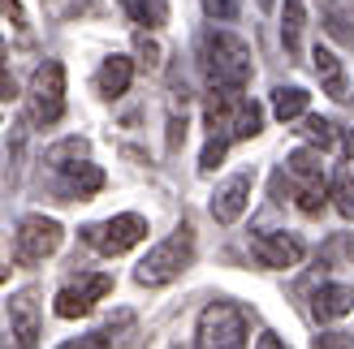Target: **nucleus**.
I'll list each match as a JSON object with an SVG mask.
<instances>
[{
  "label": "nucleus",
  "instance_id": "f257e3e1",
  "mask_svg": "<svg viewBox=\"0 0 354 349\" xmlns=\"http://www.w3.org/2000/svg\"><path fill=\"white\" fill-rule=\"evenodd\" d=\"M203 69L212 91H242L251 82V48H246L234 30H207L203 34Z\"/></svg>",
  "mask_w": 354,
  "mask_h": 349
},
{
  "label": "nucleus",
  "instance_id": "f03ea898",
  "mask_svg": "<svg viewBox=\"0 0 354 349\" xmlns=\"http://www.w3.org/2000/svg\"><path fill=\"white\" fill-rule=\"evenodd\" d=\"M190 263H194V229H190V224H177L165 241H156V246L147 250L143 263L134 268V281L143 285V289H165Z\"/></svg>",
  "mask_w": 354,
  "mask_h": 349
},
{
  "label": "nucleus",
  "instance_id": "7ed1b4c3",
  "mask_svg": "<svg viewBox=\"0 0 354 349\" xmlns=\"http://www.w3.org/2000/svg\"><path fill=\"white\" fill-rule=\"evenodd\" d=\"M207 130L221 143L255 138L263 130V108L255 99H246L242 91H212L207 95Z\"/></svg>",
  "mask_w": 354,
  "mask_h": 349
},
{
  "label": "nucleus",
  "instance_id": "20e7f679",
  "mask_svg": "<svg viewBox=\"0 0 354 349\" xmlns=\"http://www.w3.org/2000/svg\"><path fill=\"white\" fill-rule=\"evenodd\" d=\"M194 349H246V315L234 302H207L199 328H194Z\"/></svg>",
  "mask_w": 354,
  "mask_h": 349
},
{
  "label": "nucleus",
  "instance_id": "39448f33",
  "mask_svg": "<svg viewBox=\"0 0 354 349\" xmlns=\"http://www.w3.org/2000/svg\"><path fill=\"white\" fill-rule=\"evenodd\" d=\"M26 99H30V121L35 126H57L65 117V65L61 61H44L30 74Z\"/></svg>",
  "mask_w": 354,
  "mask_h": 349
},
{
  "label": "nucleus",
  "instance_id": "423d86ee",
  "mask_svg": "<svg viewBox=\"0 0 354 349\" xmlns=\"http://www.w3.org/2000/svg\"><path fill=\"white\" fill-rule=\"evenodd\" d=\"M143 237H147V220L138 216V212H121V216H113V220H100V224H86V229H82V241H86V246L100 250V255H109V259L134 250Z\"/></svg>",
  "mask_w": 354,
  "mask_h": 349
},
{
  "label": "nucleus",
  "instance_id": "0eeeda50",
  "mask_svg": "<svg viewBox=\"0 0 354 349\" xmlns=\"http://www.w3.org/2000/svg\"><path fill=\"white\" fill-rule=\"evenodd\" d=\"M61 241H65V229L52 216H26L13 233V259L22 268H35V263H44V259L57 255Z\"/></svg>",
  "mask_w": 354,
  "mask_h": 349
},
{
  "label": "nucleus",
  "instance_id": "6e6552de",
  "mask_svg": "<svg viewBox=\"0 0 354 349\" xmlns=\"http://www.w3.org/2000/svg\"><path fill=\"white\" fill-rule=\"evenodd\" d=\"M109 293H113V276L109 272H91V276H82L78 285H65L52 306H57L61 319H82V315H91L95 302L109 298Z\"/></svg>",
  "mask_w": 354,
  "mask_h": 349
},
{
  "label": "nucleus",
  "instance_id": "1a4fd4ad",
  "mask_svg": "<svg viewBox=\"0 0 354 349\" xmlns=\"http://www.w3.org/2000/svg\"><path fill=\"white\" fill-rule=\"evenodd\" d=\"M251 255H255L259 268L286 272V268H298V263H303L307 246H303L294 233H259V237L251 241Z\"/></svg>",
  "mask_w": 354,
  "mask_h": 349
},
{
  "label": "nucleus",
  "instance_id": "9d476101",
  "mask_svg": "<svg viewBox=\"0 0 354 349\" xmlns=\"http://www.w3.org/2000/svg\"><path fill=\"white\" fill-rule=\"evenodd\" d=\"M251 190H255V172H234L225 186H216V195H212V220L238 224L242 212L251 207Z\"/></svg>",
  "mask_w": 354,
  "mask_h": 349
},
{
  "label": "nucleus",
  "instance_id": "9b49d317",
  "mask_svg": "<svg viewBox=\"0 0 354 349\" xmlns=\"http://www.w3.org/2000/svg\"><path fill=\"white\" fill-rule=\"evenodd\" d=\"M9 337L13 349H39V302L30 289L9 298Z\"/></svg>",
  "mask_w": 354,
  "mask_h": 349
},
{
  "label": "nucleus",
  "instance_id": "f8f14e48",
  "mask_svg": "<svg viewBox=\"0 0 354 349\" xmlns=\"http://www.w3.org/2000/svg\"><path fill=\"white\" fill-rule=\"evenodd\" d=\"M311 65H315V78H320L324 95H333L337 103L350 99V78H346V65L337 61V52L324 48V43H315L311 48Z\"/></svg>",
  "mask_w": 354,
  "mask_h": 349
},
{
  "label": "nucleus",
  "instance_id": "ddd939ff",
  "mask_svg": "<svg viewBox=\"0 0 354 349\" xmlns=\"http://www.w3.org/2000/svg\"><path fill=\"white\" fill-rule=\"evenodd\" d=\"M286 168H290V177L298 181L294 195H328V190H324V164H320V155H315V151H307V147L290 151Z\"/></svg>",
  "mask_w": 354,
  "mask_h": 349
},
{
  "label": "nucleus",
  "instance_id": "4468645a",
  "mask_svg": "<svg viewBox=\"0 0 354 349\" xmlns=\"http://www.w3.org/2000/svg\"><path fill=\"white\" fill-rule=\"evenodd\" d=\"M61 195L65 199H91L104 190V172L95 164H86V160H74V164H61Z\"/></svg>",
  "mask_w": 354,
  "mask_h": 349
},
{
  "label": "nucleus",
  "instance_id": "2eb2a0df",
  "mask_svg": "<svg viewBox=\"0 0 354 349\" xmlns=\"http://www.w3.org/2000/svg\"><path fill=\"white\" fill-rule=\"evenodd\" d=\"M350 310H354V289L350 285H320L311 293V315L320 323L342 319V315H350Z\"/></svg>",
  "mask_w": 354,
  "mask_h": 349
},
{
  "label": "nucleus",
  "instance_id": "dca6fc26",
  "mask_svg": "<svg viewBox=\"0 0 354 349\" xmlns=\"http://www.w3.org/2000/svg\"><path fill=\"white\" fill-rule=\"evenodd\" d=\"M130 82H134V61L130 57H109L95 74V91L104 99H121L130 91Z\"/></svg>",
  "mask_w": 354,
  "mask_h": 349
},
{
  "label": "nucleus",
  "instance_id": "f3484780",
  "mask_svg": "<svg viewBox=\"0 0 354 349\" xmlns=\"http://www.w3.org/2000/svg\"><path fill=\"white\" fill-rule=\"evenodd\" d=\"M303 26H307L303 0H286V13H281V43H286L290 57H298V52H303Z\"/></svg>",
  "mask_w": 354,
  "mask_h": 349
},
{
  "label": "nucleus",
  "instance_id": "a211bd4d",
  "mask_svg": "<svg viewBox=\"0 0 354 349\" xmlns=\"http://www.w3.org/2000/svg\"><path fill=\"white\" fill-rule=\"evenodd\" d=\"M307 103H311V95L303 91V86H277V91H272V112H277L281 121L307 117Z\"/></svg>",
  "mask_w": 354,
  "mask_h": 349
},
{
  "label": "nucleus",
  "instance_id": "6ab92c4d",
  "mask_svg": "<svg viewBox=\"0 0 354 349\" xmlns=\"http://www.w3.org/2000/svg\"><path fill=\"white\" fill-rule=\"evenodd\" d=\"M307 138V143H315L320 151H328L333 143H337V126H333L328 117H303V130H298Z\"/></svg>",
  "mask_w": 354,
  "mask_h": 349
},
{
  "label": "nucleus",
  "instance_id": "aec40b11",
  "mask_svg": "<svg viewBox=\"0 0 354 349\" xmlns=\"http://www.w3.org/2000/svg\"><path fill=\"white\" fill-rule=\"evenodd\" d=\"M130 13H134V22H143V26H165L169 22V0H126Z\"/></svg>",
  "mask_w": 354,
  "mask_h": 349
},
{
  "label": "nucleus",
  "instance_id": "412c9836",
  "mask_svg": "<svg viewBox=\"0 0 354 349\" xmlns=\"http://www.w3.org/2000/svg\"><path fill=\"white\" fill-rule=\"evenodd\" d=\"M82 155H86V143H82V138H65V143H57V147H52V151L44 155V160H48L52 168H61V164L82 160Z\"/></svg>",
  "mask_w": 354,
  "mask_h": 349
},
{
  "label": "nucleus",
  "instance_id": "4be33fe9",
  "mask_svg": "<svg viewBox=\"0 0 354 349\" xmlns=\"http://www.w3.org/2000/svg\"><path fill=\"white\" fill-rule=\"evenodd\" d=\"M333 203H337V212L346 220H354V177L350 172H337V181H333Z\"/></svg>",
  "mask_w": 354,
  "mask_h": 349
},
{
  "label": "nucleus",
  "instance_id": "5701e85b",
  "mask_svg": "<svg viewBox=\"0 0 354 349\" xmlns=\"http://www.w3.org/2000/svg\"><path fill=\"white\" fill-rule=\"evenodd\" d=\"M113 341H117V332H113V323H109V328H95V332H86L78 341H65L61 349H113Z\"/></svg>",
  "mask_w": 354,
  "mask_h": 349
},
{
  "label": "nucleus",
  "instance_id": "b1692460",
  "mask_svg": "<svg viewBox=\"0 0 354 349\" xmlns=\"http://www.w3.org/2000/svg\"><path fill=\"white\" fill-rule=\"evenodd\" d=\"M225 147H229V143H221V138H207V147H203V155H199V168L212 172V168L225 160Z\"/></svg>",
  "mask_w": 354,
  "mask_h": 349
},
{
  "label": "nucleus",
  "instance_id": "393cba45",
  "mask_svg": "<svg viewBox=\"0 0 354 349\" xmlns=\"http://www.w3.org/2000/svg\"><path fill=\"white\" fill-rule=\"evenodd\" d=\"M134 48H138V57H143V65H160V43H156L151 39V34H138V39H134Z\"/></svg>",
  "mask_w": 354,
  "mask_h": 349
},
{
  "label": "nucleus",
  "instance_id": "a878e982",
  "mask_svg": "<svg viewBox=\"0 0 354 349\" xmlns=\"http://www.w3.org/2000/svg\"><path fill=\"white\" fill-rule=\"evenodd\" d=\"M315 349H354V337L350 332H324V337H315Z\"/></svg>",
  "mask_w": 354,
  "mask_h": 349
},
{
  "label": "nucleus",
  "instance_id": "bb28decb",
  "mask_svg": "<svg viewBox=\"0 0 354 349\" xmlns=\"http://www.w3.org/2000/svg\"><path fill=\"white\" fill-rule=\"evenodd\" d=\"M0 17H9L13 26H26V9H22V0H0Z\"/></svg>",
  "mask_w": 354,
  "mask_h": 349
},
{
  "label": "nucleus",
  "instance_id": "cd10ccee",
  "mask_svg": "<svg viewBox=\"0 0 354 349\" xmlns=\"http://www.w3.org/2000/svg\"><path fill=\"white\" fill-rule=\"evenodd\" d=\"M203 9H207L212 17H221V22H229V17L238 13V5H234V0H203Z\"/></svg>",
  "mask_w": 354,
  "mask_h": 349
},
{
  "label": "nucleus",
  "instance_id": "c85d7f7f",
  "mask_svg": "<svg viewBox=\"0 0 354 349\" xmlns=\"http://www.w3.org/2000/svg\"><path fill=\"white\" fill-rule=\"evenodd\" d=\"M255 349H286V341H281L277 332H259V341H255Z\"/></svg>",
  "mask_w": 354,
  "mask_h": 349
},
{
  "label": "nucleus",
  "instance_id": "c756f323",
  "mask_svg": "<svg viewBox=\"0 0 354 349\" xmlns=\"http://www.w3.org/2000/svg\"><path fill=\"white\" fill-rule=\"evenodd\" d=\"M0 65H5V34H0Z\"/></svg>",
  "mask_w": 354,
  "mask_h": 349
},
{
  "label": "nucleus",
  "instance_id": "7c9ffc66",
  "mask_svg": "<svg viewBox=\"0 0 354 349\" xmlns=\"http://www.w3.org/2000/svg\"><path fill=\"white\" fill-rule=\"evenodd\" d=\"M277 5V0H259V9H272Z\"/></svg>",
  "mask_w": 354,
  "mask_h": 349
},
{
  "label": "nucleus",
  "instance_id": "2f4dec72",
  "mask_svg": "<svg viewBox=\"0 0 354 349\" xmlns=\"http://www.w3.org/2000/svg\"><path fill=\"white\" fill-rule=\"evenodd\" d=\"M5 276H9V268H5V263H0V285H5Z\"/></svg>",
  "mask_w": 354,
  "mask_h": 349
},
{
  "label": "nucleus",
  "instance_id": "473e14b6",
  "mask_svg": "<svg viewBox=\"0 0 354 349\" xmlns=\"http://www.w3.org/2000/svg\"><path fill=\"white\" fill-rule=\"evenodd\" d=\"M346 147H350V151H354V130H350V138H346Z\"/></svg>",
  "mask_w": 354,
  "mask_h": 349
}]
</instances>
